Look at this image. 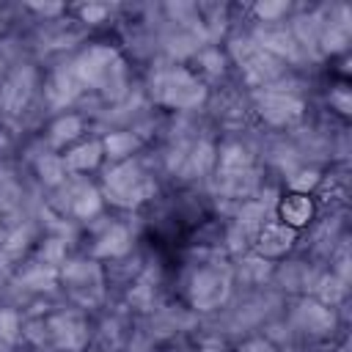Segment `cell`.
Returning a JSON list of instances; mask_svg holds the SVG:
<instances>
[{"label": "cell", "instance_id": "cell-1", "mask_svg": "<svg viewBox=\"0 0 352 352\" xmlns=\"http://www.w3.org/2000/svg\"><path fill=\"white\" fill-rule=\"evenodd\" d=\"M160 88H162V96L173 104H190L195 99H201V88L184 74V72H176V74H168L160 80Z\"/></svg>", "mask_w": 352, "mask_h": 352}, {"label": "cell", "instance_id": "cell-2", "mask_svg": "<svg viewBox=\"0 0 352 352\" xmlns=\"http://www.w3.org/2000/svg\"><path fill=\"white\" fill-rule=\"evenodd\" d=\"M289 242H292V231H286L283 226H270L261 234V250L267 253H280L283 248H289Z\"/></svg>", "mask_w": 352, "mask_h": 352}, {"label": "cell", "instance_id": "cell-3", "mask_svg": "<svg viewBox=\"0 0 352 352\" xmlns=\"http://www.w3.org/2000/svg\"><path fill=\"white\" fill-rule=\"evenodd\" d=\"M308 214H311V201L308 198L297 195V198H289L283 204V220H289V223H305Z\"/></svg>", "mask_w": 352, "mask_h": 352}, {"label": "cell", "instance_id": "cell-4", "mask_svg": "<svg viewBox=\"0 0 352 352\" xmlns=\"http://www.w3.org/2000/svg\"><path fill=\"white\" fill-rule=\"evenodd\" d=\"M96 151H99L96 146H85V148H80V151H74V154L69 157V162H72V165H85V162L91 165V162L96 160Z\"/></svg>", "mask_w": 352, "mask_h": 352}, {"label": "cell", "instance_id": "cell-5", "mask_svg": "<svg viewBox=\"0 0 352 352\" xmlns=\"http://www.w3.org/2000/svg\"><path fill=\"white\" fill-rule=\"evenodd\" d=\"M278 11H283V6H261V8H258L261 16H272V14H278Z\"/></svg>", "mask_w": 352, "mask_h": 352}]
</instances>
